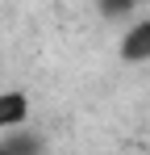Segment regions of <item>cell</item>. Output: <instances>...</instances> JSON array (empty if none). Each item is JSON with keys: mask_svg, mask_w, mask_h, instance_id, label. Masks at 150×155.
I'll return each instance as SVG.
<instances>
[{"mask_svg": "<svg viewBox=\"0 0 150 155\" xmlns=\"http://www.w3.org/2000/svg\"><path fill=\"white\" fill-rule=\"evenodd\" d=\"M0 155H38V143L25 134H8V143H0Z\"/></svg>", "mask_w": 150, "mask_h": 155, "instance_id": "obj_3", "label": "cell"}, {"mask_svg": "<svg viewBox=\"0 0 150 155\" xmlns=\"http://www.w3.org/2000/svg\"><path fill=\"white\" fill-rule=\"evenodd\" d=\"M29 122V97L25 92H0V134H8V130H17Z\"/></svg>", "mask_w": 150, "mask_h": 155, "instance_id": "obj_2", "label": "cell"}, {"mask_svg": "<svg viewBox=\"0 0 150 155\" xmlns=\"http://www.w3.org/2000/svg\"><path fill=\"white\" fill-rule=\"evenodd\" d=\"M121 59L125 63H150V17L133 21L121 34Z\"/></svg>", "mask_w": 150, "mask_h": 155, "instance_id": "obj_1", "label": "cell"}]
</instances>
